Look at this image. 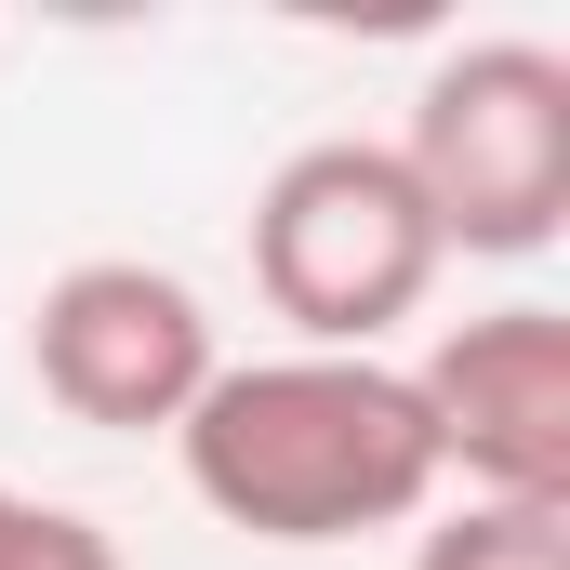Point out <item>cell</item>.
I'll return each instance as SVG.
<instances>
[{
	"label": "cell",
	"instance_id": "obj_2",
	"mask_svg": "<svg viewBox=\"0 0 570 570\" xmlns=\"http://www.w3.org/2000/svg\"><path fill=\"white\" fill-rule=\"evenodd\" d=\"M438 226L399 173V146L372 134H318L292 146L253 199V292L279 305L318 358H372L412 305L438 292Z\"/></svg>",
	"mask_w": 570,
	"mask_h": 570
},
{
	"label": "cell",
	"instance_id": "obj_1",
	"mask_svg": "<svg viewBox=\"0 0 570 570\" xmlns=\"http://www.w3.org/2000/svg\"><path fill=\"white\" fill-rule=\"evenodd\" d=\"M186 491L253 544H358L438 504V438L399 358H226L173 425Z\"/></svg>",
	"mask_w": 570,
	"mask_h": 570
},
{
	"label": "cell",
	"instance_id": "obj_6",
	"mask_svg": "<svg viewBox=\"0 0 570 570\" xmlns=\"http://www.w3.org/2000/svg\"><path fill=\"white\" fill-rule=\"evenodd\" d=\"M412 570H570V504H491V491H464L451 518H425Z\"/></svg>",
	"mask_w": 570,
	"mask_h": 570
},
{
	"label": "cell",
	"instance_id": "obj_7",
	"mask_svg": "<svg viewBox=\"0 0 570 570\" xmlns=\"http://www.w3.org/2000/svg\"><path fill=\"white\" fill-rule=\"evenodd\" d=\"M0 570H120V544L80 518V504H40V491H0Z\"/></svg>",
	"mask_w": 570,
	"mask_h": 570
},
{
	"label": "cell",
	"instance_id": "obj_3",
	"mask_svg": "<svg viewBox=\"0 0 570 570\" xmlns=\"http://www.w3.org/2000/svg\"><path fill=\"white\" fill-rule=\"evenodd\" d=\"M399 173L425 199L438 253H478V266L558 253V226H570V67L544 40L438 53L425 94H412V134H399Z\"/></svg>",
	"mask_w": 570,
	"mask_h": 570
},
{
	"label": "cell",
	"instance_id": "obj_5",
	"mask_svg": "<svg viewBox=\"0 0 570 570\" xmlns=\"http://www.w3.org/2000/svg\"><path fill=\"white\" fill-rule=\"evenodd\" d=\"M438 478L491 491V504H570V318L558 305H491L451 318L412 358Z\"/></svg>",
	"mask_w": 570,
	"mask_h": 570
},
{
	"label": "cell",
	"instance_id": "obj_4",
	"mask_svg": "<svg viewBox=\"0 0 570 570\" xmlns=\"http://www.w3.org/2000/svg\"><path fill=\"white\" fill-rule=\"evenodd\" d=\"M27 372H40V399L67 425H94V438H173L199 412V385L226 372V345H213V305L173 266L94 253V266H67L27 305Z\"/></svg>",
	"mask_w": 570,
	"mask_h": 570
}]
</instances>
